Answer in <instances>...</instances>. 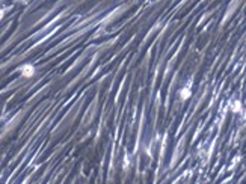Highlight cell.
Segmentation results:
<instances>
[{"mask_svg":"<svg viewBox=\"0 0 246 184\" xmlns=\"http://www.w3.org/2000/svg\"><path fill=\"white\" fill-rule=\"evenodd\" d=\"M21 73H23L26 77H29V76H32V74H33V68H32L30 65H26V67H23V68H21Z\"/></svg>","mask_w":246,"mask_h":184,"instance_id":"1","label":"cell"},{"mask_svg":"<svg viewBox=\"0 0 246 184\" xmlns=\"http://www.w3.org/2000/svg\"><path fill=\"white\" fill-rule=\"evenodd\" d=\"M2 15H3V12H2V9H0V18H2Z\"/></svg>","mask_w":246,"mask_h":184,"instance_id":"2","label":"cell"}]
</instances>
